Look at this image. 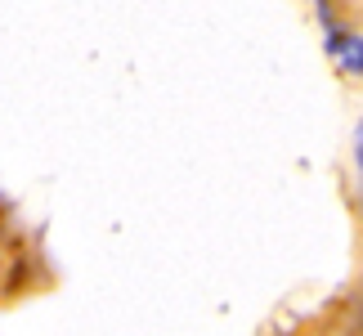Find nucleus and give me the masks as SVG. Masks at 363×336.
Wrapping results in <instances>:
<instances>
[{
    "mask_svg": "<svg viewBox=\"0 0 363 336\" xmlns=\"http://www.w3.org/2000/svg\"><path fill=\"white\" fill-rule=\"evenodd\" d=\"M337 59L350 67V72H363V36H332V45H328Z\"/></svg>",
    "mask_w": 363,
    "mask_h": 336,
    "instance_id": "nucleus-1",
    "label": "nucleus"
},
{
    "mask_svg": "<svg viewBox=\"0 0 363 336\" xmlns=\"http://www.w3.org/2000/svg\"><path fill=\"white\" fill-rule=\"evenodd\" d=\"M354 152H359V171H363V121H359V135H354Z\"/></svg>",
    "mask_w": 363,
    "mask_h": 336,
    "instance_id": "nucleus-2",
    "label": "nucleus"
}]
</instances>
